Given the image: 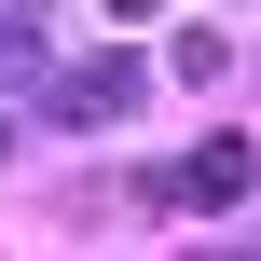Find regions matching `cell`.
<instances>
[{"instance_id": "2", "label": "cell", "mask_w": 261, "mask_h": 261, "mask_svg": "<svg viewBox=\"0 0 261 261\" xmlns=\"http://www.w3.org/2000/svg\"><path fill=\"white\" fill-rule=\"evenodd\" d=\"M138 96H151V69H138V55H83V69H55V96H41V110L96 138V124H124Z\"/></svg>"}, {"instance_id": "1", "label": "cell", "mask_w": 261, "mask_h": 261, "mask_svg": "<svg viewBox=\"0 0 261 261\" xmlns=\"http://www.w3.org/2000/svg\"><path fill=\"white\" fill-rule=\"evenodd\" d=\"M248 179H261V138H234V124H220L206 151H179V165H165V179H138V193H151V206H234Z\"/></svg>"}, {"instance_id": "3", "label": "cell", "mask_w": 261, "mask_h": 261, "mask_svg": "<svg viewBox=\"0 0 261 261\" xmlns=\"http://www.w3.org/2000/svg\"><path fill=\"white\" fill-rule=\"evenodd\" d=\"M110 14H165V0H110Z\"/></svg>"}]
</instances>
